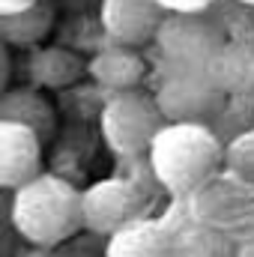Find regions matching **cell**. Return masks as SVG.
Listing matches in <instances>:
<instances>
[{
  "instance_id": "obj_2",
  "label": "cell",
  "mask_w": 254,
  "mask_h": 257,
  "mask_svg": "<svg viewBox=\"0 0 254 257\" xmlns=\"http://www.w3.org/2000/svg\"><path fill=\"white\" fill-rule=\"evenodd\" d=\"M12 224L36 248H63L84 230V192L69 180L42 174L12 197Z\"/></svg>"
},
{
  "instance_id": "obj_12",
  "label": "cell",
  "mask_w": 254,
  "mask_h": 257,
  "mask_svg": "<svg viewBox=\"0 0 254 257\" xmlns=\"http://www.w3.org/2000/svg\"><path fill=\"white\" fill-rule=\"evenodd\" d=\"M0 123H18L27 126L42 138V144L48 138H54L57 117L51 102L42 96V90L36 87H18V90H6L0 99Z\"/></svg>"
},
{
  "instance_id": "obj_9",
  "label": "cell",
  "mask_w": 254,
  "mask_h": 257,
  "mask_svg": "<svg viewBox=\"0 0 254 257\" xmlns=\"http://www.w3.org/2000/svg\"><path fill=\"white\" fill-rule=\"evenodd\" d=\"M251 206H254L251 192L245 189V183H239L233 177H215L212 183H206L189 200L194 221H203V224H212V227H221V230H230V227L242 224L248 218Z\"/></svg>"
},
{
  "instance_id": "obj_18",
  "label": "cell",
  "mask_w": 254,
  "mask_h": 257,
  "mask_svg": "<svg viewBox=\"0 0 254 257\" xmlns=\"http://www.w3.org/2000/svg\"><path fill=\"white\" fill-rule=\"evenodd\" d=\"M63 251L69 257H108V239L84 230V233H78L75 239L66 242Z\"/></svg>"
},
{
  "instance_id": "obj_14",
  "label": "cell",
  "mask_w": 254,
  "mask_h": 257,
  "mask_svg": "<svg viewBox=\"0 0 254 257\" xmlns=\"http://www.w3.org/2000/svg\"><path fill=\"white\" fill-rule=\"evenodd\" d=\"M108 257H177L174 230L159 221H135L108 239Z\"/></svg>"
},
{
  "instance_id": "obj_19",
  "label": "cell",
  "mask_w": 254,
  "mask_h": 257,
  "mask_svg": "<svg viewBox=\"0 0 254 257\" xmlns=\"http://www.w3.org/2000/svg\"><path fill=\"white\" fill-rule=\"evenodd\" d=\"M165 6V12H177V15H203L215 0H159Z\"/></svg>"
},
{
  "instance_id": "obj_15",
  "label": "cell",
  "mask_w": 254,
  "mask_h": 257,
  "mask_svg": "<svg viewBox=\"0 0 254 257\" xmlns=\"http://www.w3.org/2000/svg\"><path fill=\"white\" fill-rule=\"evenodd\" d=\"M171 230L177 242V257H236L239 251V242L230 230H221L194 218L180 221Z\"/></svg>"
},
{
  "instance_id": "obj_23",
  "label": "cell",
  "mask_w": 254,
  "mask_h": 257,
  "mask_svg": "<svg viewBox=\"0 0 254 257\" xmlns=\"http://www.w3.org/2000/svg\"><path fill=\"white\" fill-rule=\"evenodd\" d=\"M239 3H242V6H254V0H239Z\"/></svg>"
},
{
  "instance_id": "obj_6",
  "label": "cell",
  "mask_w": 254,
  "mask_h": 257,
  "mask_svg": "<svg viewBox=\"0 0 254 257\" xmlns=\"http://www.w3.org/2000/svg\"><path fill=\"white\" fill-rule=\"evenodd\" d=\"M135 221H144V192L135 183L117 177L84 192V230L111 239Z\"/></svg>"
},
{
  "instance_id": "obj_16",
  "label": "cell",
  "mask_w": 254,
  "mask_h": 257,
  "mask_svg": "<svg viewBox=\"0 0 254 257\" xmlns=\"http://www.w3.org/2000/svg\"><path fill=\"white\" fill-rule=\"evenodd\" d=\"M54 24V3L39 0L36 6L18 12V15H0V36L6 45L15 48H36Z\"/></svg>"
},
{
  "instance_id": "obj_20",
  "label": "cell",
  "mask_w": 254,
  "mask_h": 257,
  "mask_svg": "<svg viewBox=\"0 0 254 257\" xmlns=\"http://www.w3.org/2000/svg\"><path fill=\"white\" fill-rule=\"evenodd\" d=\"M39 0H0V15H18L30 6H36Z\"/></svg>"
},
{
  "instance_id": "obj_5",
  "label": "cell",
  "mask_w": 254,
  "mask_h": 257,
  "mask_svg": "<svg viewBox=\"0 0 254 257\" xmlns=\"http://www.w3.org/2000/svg\"><path fill=\"white\" fill-rule=\"evenodd\" d=\"M156 48L171 72H209L224 48V39L206 15L168 12L156 36Z\"/></svg>"
},
{
  "instance_id": "obj_17",
  "label": "cell",
  "mask_w": 254,
  "mask_h": 257,
  "mask_svg": "<svg viewBox=\"0 0 254 257\" xmlns=\"http://www.w3.org/2000/svg\"><path fill=\"white\" fill-rule=\"evenodd\" d=\"M224 168L230 171L233 180L254 186V128L242 132L224 147Z\"/></svg>"
},
{
  "instance_id": "obj_4",
  "label": "cell",
  "mask_w": 254,
  "mask_h": 257,
  "mask_svg": "<svg viewBox=\"0 0 254 257\" xmlns=\"http://www.w3.org/2000/svg\"><path fill=\"white\" fill-rule=\"evenodd\" d=\"M156 102L168 126H212L227 108V96L209 72H168Z\"/></svg>"
},
{
  "instance_id": "obj_11",
  "label": "cell",
  "mask_w": 254,
  "mask_h": 257,
  "mask_svg": "<svg viewBox=\"0 0 254 257\" xmlns=\"http://www.w3.org/2000/svg\"><path fill=\"white\" fill-rule=\"evenodd\" d=\"M27 72H30V81L36 90H66V87L78 84L84 75H90V60H84L72 48L48 45V48H36L30 54Z\"/></svg>"
},
{
  "instance_id": "obj_3",
  "label": "cell",
  "mask_w": 254,
  "mask_h": 257,
  "mask_svg": "<svg viewBox=\"0 0 254 257\" xmlns=\"http://www.w3.org/2000/svg\"><path fill=\"white\" fill-rule=\"evenodd\" d=\"M165 126L156 96L144 90L114 93L102 108V138L120 156L150 153Z\"/></svg>"
},
{
  "instance_id": "obj_7",
  "label": "cell",
  "mask_w": 254,
  "mask_h": 257,
  "mask_svg": "<svg viewBox=\"0 0 254 257\" xmlns=\"http://www.w3.org/2000/svg\"><path fill=\"white\" fill-rule=\"evenodd\" d=\"M168 12L159 0H102V27L114 45L141 48L156 42Z\"/></svg>"
},
{
  "instance_id": "obj_21",
  "label": "cell",
  "mask_w": 254,
  "mask_h": 257,
  "mask_svg": "<svg viewBox=\"0 0 254 257\" xmlns=\"http://www.w3.org/2000/svg\"><path fill=\"white\" fill-rule=\"evenodd\" d=\"M18 257H69L63 248H36V245H30L27 251H21Z\"/></svg>"
},
{
  "instance_id": "obj_22",
  "label": "cell",
  "mask_w": 254,
  "mask_h": 257,
  "mask_svg": "<svg viewBox=\"0 0 254 257\" xmlns=\"http://www.w3.org/2000/svg\"><path fill=\"white\" fill-rule=\"evenodd\" d=\"M236 242H239V251H236V257H254V230L242 233Z\"/></svg>"
},
{
  "instance_id": "obj_13",
  "label": "cell",
  "mask_w": 254,
  "mask_h": 257,
  "mask_svg": "<svg viewBox=\"0 0 254 257\" xmlns=\"http://www.w3.org/2000/svg\"><path fill=\"white\" fill-rule=\"evenodd\" d=\"M209 75L215 78V84L224 90L227 99L254 96V42H245V39L224 42Z\"/></svg>"
},
{
  "instance_id": "obj_1",
  "label": "cell",
  "mask_w": 254,
  "mask_h": 257,
  "mask_svg": "<svg viewBox=\"0 0 254 257\" xmlns=\"http://www.w3.org/2000/svg\"><path fill=\"white\" fill-rule=\"evenodd\" d=\"M147 156L150 171L165 192L194 197L218 177V168L224 165V141L212 126H165Z\"/></svg>"
},
{
  "instance_id": "obj_10",
  "label": "cell",
  "mask_w": 254,
  "mask_h": 257,
  "mask_svg": "<svg viewBox=\"0 0 254 257\" xmlns=\"http://www.w3.org/2000/svg\"><path fill=\"white\" fill-rule=\"evenodd\" d=\"M144 75H147V60L141 57L138 48H126V45L111 42L90 57V78L99 87L114 90V93L138 90Z\"/></svg>"
},
{
  "instance_id": "obj_8",
  "label": "cell",
  "mask_w": 254,
  "mask_h": 257,
  "mask_svg": "<svg viewBox=\"0 0 254 257\" xmlns=\"http://www.w3.org/2000/svg\"><path fill=\"white\" fill-rule=\"evenodd\" d=\"M42 177V138L27 126L0 123V186L21 192Z\"/></svg>"
}]
</instances>
